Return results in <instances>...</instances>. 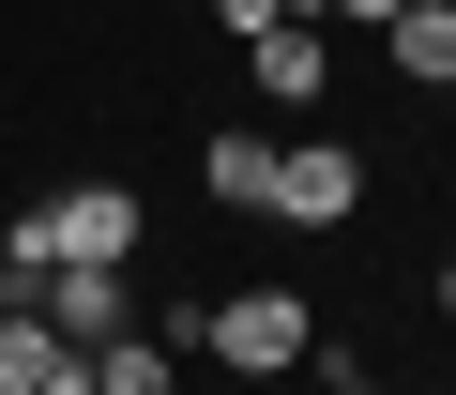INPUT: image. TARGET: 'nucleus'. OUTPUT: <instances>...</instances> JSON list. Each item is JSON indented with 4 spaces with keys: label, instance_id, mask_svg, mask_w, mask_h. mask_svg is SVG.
Wrapping results in <instances>:
<instances>
[{
    "label": "nucleus",
    "instance_id": "nucleus-13",
    "mask_svg": "<svg viewBox=\"0 0 456 395\" xmlns=\"http://www.w3.org/2000/svg\"><path fill=\"white\" fill-rule=\"evenodd\" d=\"M46 395H92V365H61V380H46Z\"/></svg>",
    "mask_w": 456,
    "mask_h": 395
},
{
    "label": "nucleus",
    "instance_id": "nucleus-11",
    "mask_svg": "<svg viewBox=\"0 0 456 395\" xmlns=\"http://www.w3.org/2000/svg\"><path fill=\"white\" fill-rule=\"evenodd\" d=\"M305 16H335V31H395L411 0H305Z\"/></svg>",
    "mask_w": 456,
    "mask_h": 395
},
{
    "label": "nucleus",
    "instance_id": "nucleus-10",
    "mask_svg": "<svg viewBox=\"0 0 456 395\" xmlns=\"http://www.w3.org/2000/svg\"><path fill=\"white\" fill-rule=\"evenodd\" d=\"M289 16H305V0H213V31H244V46H259V31H289Z\"/></svg>",
    "mask_w": 456,
    "mask_h": 395
},
{
    "label": "nucleus",
    "instance_id": "nucleus-12",
    "mask_svg": "<svg viewBox=\"0 0 456 395\" xmlns=\"http://www.w3.org/2000/svg\"><path fill=\"white\" fill-rule=\"evenodd\" d=\"M320 395H395V380H365V365H335V380H320Z\"/></svg>",
    "mask_w": 456,
    "mask_h": 395
},
{
    "label": "nucleus",
    "instance_id": "nucleus-2",
    "mask_svg": "<svg viewBox=\"0 0 456 395\" xmlns=\"http://www.w3.org/2000/svg\"><path fill=\"white\" fill-rule=\"evenodd\" d=\"M31 319H46L61 350H107V335H137V259H61V274L31 289Z\"/></svg>",
    "mask_w": 456,
    "mask_h": 395
},
{
    "label": "nucleus",
    "instance_id": "nucleus-15",
    "mask_svg": "<svg viewBox=\"0 0 456 395\" xmlns=\"http://www.w3.org/2000/svg\"><path fill=\"white\" fill-rule=\"evenodd\" d=\"M441 92H456V77H441Z\"/></svg>",
    "mask_w": 456,
    "mask_h": 395
},
{
    "label": "nucleus",
    "instance_id": "nucleus-1",
    "mask_svg": "<svg viewBox=\"0 0 456 395\" xmlns=\"http://www.w3.org/2000/svg\"><path fill=\"white\" fill-rule=\"evenodd\" d=\"M213 365H244V380H289V365H320V304L305 289H228V304H198L183 319Z\"/></svg>",
    "mask_w": 456,
    "mask_h": 395
},
{
    "label": "nucleus",
    "instance_id": "nucleus-9",
    "mask_svg": "<svg viewBox=\"0 0 456 395\" xmlns=\"http://www.w3.org/2000/svg\"><path fill=\"white\" fill-rule=\"evenodd\" d=\"M395 77H456V0H411V16H395Z\"/></svg>",
    "mask_w": 456,
    "mask_h": 395
},
{
    "label": "nucleus",
    "instance_id": "nucleus-5",
    "mask_svg": "<svg viewBox=\"0 0 456 395\" xmlns=\"http://www.w3.org/2000/svg\"><path fill=\"white\" fill-rule=\"evenodd\" d=\"M244 77H259L274 107H320V92H335V46H320V16H289V31H259V46H244Z\"/></svg>",
    "mask_w": 456,
    "mask_h": 395
},
{
    "label": "nucleus",
    "instance_id": "nucleus-14",
    "mask_svg": "<svg viewBox=\"0 0 456 395\" xmlns=\"http://www.w3.org/2000/svg\"><path fill=\"white\" fill-rule=\"evenodd\" d=\"M441 319H456V259H441Z\"/></svg>",
    "mask_w": 456,
    "mask_h": 395
},
{
    "label": "nucleus",
    "instance_id": "nucleus-8",
    "mask_svg": "<svg viewBox=\"0 0 456 395\" xmlns=\"http://www.w3.org/2000/svg\"><path fill=\"white\" fill-rule=\"evenodd\" d=\"M61 365H77V350H61V335H46L31 304H0V395H46Z\"/></svg>",
    "mask_w": 456,
    "mask_h": 395
},
{
    "label": "nucleus",
    "instance_id": "nucleus-3",
    "mask_svg": "<svg viewBox=\"0 0 456 395\" xmlns=\"http://www.w3.org/2000/svg\"><path fill=\"white\" fill-rule=\"evenodd\" d=\"M16 229L46 244V274H61V259H137V198H122V182H61V198H31Z\"/></svg>",
    "mask_w": 456,
    "mask_h": 395
},
{
    "label": "nucleus",
    "instance_id": "nucleus-6",
    "mask_svg": "<svg viewBox=\"0 0 456 395\" xmlns=\"http://www.w3.org/2000/svg\"><path fill=\"white\" fill-rule=\"evenodd\" d=\"M198 182L228 198V214H274V137H244V122H228V137L198 152Z\"/></svg>",
    "mask_w": 456,
    "mask_h": 395
},
{
    "label": "nucleus",
    "instance_id": "nucleus-4",
    "mask_svg": "<svg viewBox=\"0 0 456 395\" xmlns=\"http://www.w3.org/2000/svg\"><path fill=\"white\" fill-rule=\"evenodd\" d=\"M365 214V152L350 137H289L274 152V229H350Z\"/></svg>",
    "mask_w": 456,
    "mask_h": 395
},
{
    "label": "nucleus",
    "instance_id": "nucleus-7",
    "mask_svg": "<svg viewBox=\"0 0 456 395\" xmlns=\"http://www.w3.org/2000/svg\"><path fill=\"white\" fill-rule=\"evenodd\" d=\"M77 365H92V395H183L167 335H107V350H77Z\"/></svg>",
    "mask_w": 456,
    "mask_h": 395
}]
</instances>
